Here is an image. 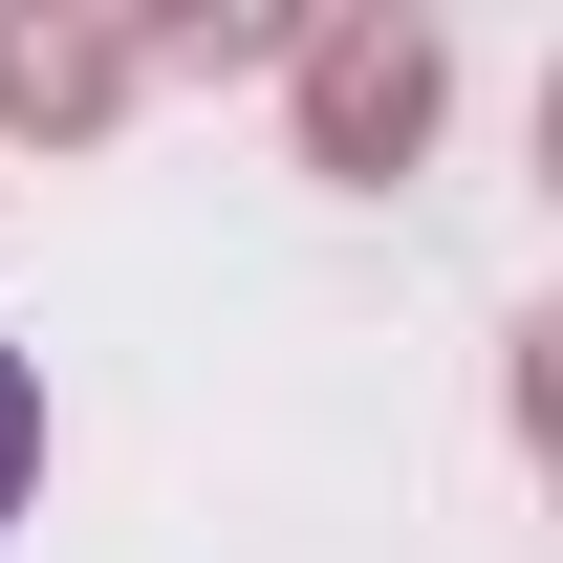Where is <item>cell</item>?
<instances>
[{"mask_svg":"<svg viewBox=\"0 0 563 563\" xmlns=\"http://www.w3.org/2000/svg\"><path fill=\"white\" fill-rule=\"evenodd\" d=\"M22 477H44V368H22V325H0V520H22Z\"/></svg>","mask_w":563,"mask_h":563,"instance_id":"cell-3","label":"cell"},{"mask_svg":"<svg viewBox=\"0 0 563 563\" xmlns=\"http://www.w3.org/2000/svg\"><path fill=\"white\" fill-rule=\"evenodd\" d=\"M131 87H152V22H87V0H0V131L87 152Z\"/></svg>","mask_w":563,"mask_h":563,"instance_id":"cell-2","label":"cell"},{"mask_svg":"<svg viewBox=\"0 0 563 563\" xmlns=\"http://www.w3.org/2000/svg\"><path fill=\"white\" fill-rule=\"evenodd\" d=\"M433 109H455V22H433V0H325V22H282V131H303L325 196H390L433 152Z\"/></svg>","mask_w":563,"mask_h":563,"instance_id":"cell-1","label":"cell"}]
</instances>
